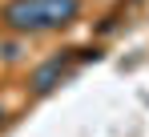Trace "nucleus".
Segmentation results:
<instances>
[{"label": "nucleus", "instance_id": "1", "mask_svg": "<svg viewBox=\"0 0 149 137\" xmlns=\"http://www.w3.org/2000/svg\"><path fill=\"white\" fill-rule=\"evenodd\" d=\"M0 24H4L12 36L45 32V4H40V0H8V4L0 8Z\"/></svg>", "mask_w": 149, "mask_h": 137}, {"label": "nucleus", "instance_id": "2", "mask_svg": "<svg viewBox=\"0 0 149 137\" xmlns=\"http://www.w3.org/2000/svg\"><path fill=\"white\" fill-rule=\"evenodd\" d=\"M73 65H77L73 52H56V57H49L45 65H36V68H32V77H28L32 93H52L69 73H73Z\"/></svg>", "mask_w": 149, "mask_h": 137}, {"label": "nucleus", "instance_id": "3", "mask_svg": "<svg viewBox=\"0 0 149 137\" xmlns=\"http://www.w3.org/2000/svg\"><path fill=\"white\" fill-rule=\"evenodd\" d=\"M40 4H45V32L69 28L81 16V0H40Z\"/></svg>", "mask_w": 149, "mask_h": 137}, {"label": "nucleus", "instance_id": "4", "mask_svg": "<svg viewBox=\"0 0 149 137\" xmlns=\"http://www.w3.org/2000/svg\"><path fill=\"white\" fill-rule=\"evenodd\" d=\"M0 57H4V61H16V57H20V41H4V45H0Z\"/></svg>", "mask_w": 149, "mask_h": 137}, {"label": "nucleus", "instance_id": "5", "mask_svg": "<svg viewBox=\"0 0 149 137\" xmlns=\"http://www.w3.org/2000/svg\"><path fill=\"white\" fill-rule=\"evenodd\" d=\"M0 117H4V109H0Z\"/></svg>", "mask_w": 149, "mask_h": 137}]
</instances>
